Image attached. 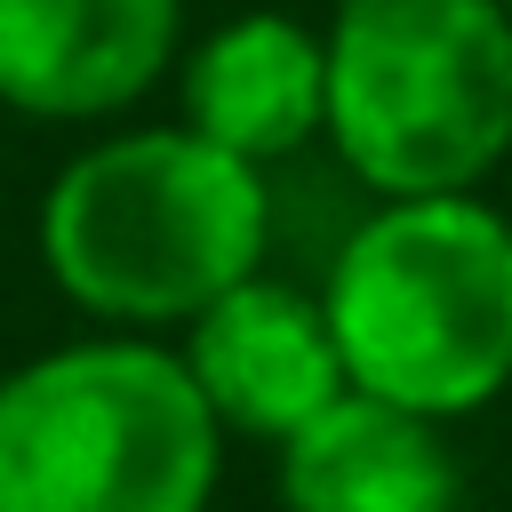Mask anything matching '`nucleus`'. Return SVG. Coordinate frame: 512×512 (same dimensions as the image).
<instances>
[{
	"label": "nucleus",
	"mask_w": 512,
	"mask_h": 512,
	"mask_svg": "<svg viewBox=\"0 0 512 512\" xmlns=\"http://www.w3.org/2000/svg\"><path fill=\"white\" fill-rule=\"evenodd\" d=\"M224 440L176 336L88 328L0 376V512H208Z\"/></svg>",
	"instance_id": "7ed1b4c3"
},
{
	"label": "nucleus",
	"mask_w": 512,
	"mask_h": 512,
	"mask_svg": "<svg viewBox=\"0 0 512 512\" xmlns=\"http://www.w3.org/2000/svg\"><path fill=\"white\" fill-rule=\"evenodd\" d=\"M48 288L128 336L192 328L272 256V168L208 144L184 120L88 136L32 208Z\"/></svg>",
	"instance_id": "f257e3e1"
},
{
	"label": "nucleus",
	"mask_w": 512,
	"mask_h": 512,
	"mask_svg": "<svg viewBox=\"0 0 512 512\" xmlns=\"http://www.w3.org/2000/svg\"><path fill=\"white\" fill-rule=\"evenodd\" d=\"M504 8H512V0H504Z\"/></svg>",
	"instance_id": "1a4fd4ad"
},
{
	"label": "nucleus",
	"mask_w": 512,
	"mask_h": 512,
	"mask_svg": "<svg viewBox=\"0 0 512 512\" xmlns=\"http://www.w3.org/2000/svg\"><path fill=\"white\" fill-rule=\"evenodd\" d=\"M176 352H184L200 400L216 408V424L232 440H264V448L296 440L320 408H336L352 392L320 288L280 280L272 264L248 272L240 288H224L192 328H176Z\"/></svg>",
	"instance_id": "39448f33"
},
{
	"label": "nucleus",
	"mask_w": 512,
	"mask_h": 512,
	"mask_svg": "<svg viewBox=\"0 0 512 512\" xmlns=\"http://www.w3.org/2000/svg\"><path fill=\"white\" fill-rule=\"evenodd\" d=\"M352 392L464 424L512 392V216L488 192L368 200L320 272Z\"/></svg>",
	"instance_id": "f03ea898"
},
{
	"label": "nucleus",
	"mask_w": 512,
	"mask_h": 512,
	"mask_svg": "<svg viewBox=\"0 0 512 512\" xmlns=\"http://www.w3.org/2000/svg\"><path fill=\"white\" fill-rule=\"evenodd\" d=\"M328 160L368 200L488 192V176L512 160V8L336 0Z\"/></svg>",
	"instance_id": "20e7f679"
},
{
	"label": "nucleus",
	"mask_w": 512,
	"mask_h": 512,
	"mask_svg": "<svg viewBox=\"0 0 512 512\" xmlns=\"http://www.w3.org/2000/svg\"><path fill=\"white\" fill-rule=\"evenodd\" d=\"M176 120L208 144L280 168L328 144V24L296 8H232L176 56Z\"/></svg>",
	"instance_id": "0eeeda50"
},
{
	"label": "nucleus",
	"mask_w": 512,
	"mask_h": 512,
	"mask_svg": "<svg viewBox=\"0 0 512 512\" xmlns=\"http://www.w3.org/2000/svg\"><path fill=\"white\" fill-rule=\"evenodd\" d=\"M184 56V0H0V112L48 128L128 120Z\"/></svg>",
	"instance_id": "423d86ee"
},
{
	"label": "nucleus",
	"mask_w": 512,
	"mask_h": 512,
	"mask_svg": "<svg viewBox=\"0 0 512 512\" xmlns=\"http://www.w3.org/2000/svg\"><path fill=\"white\" fill-rule=\"evenodd\" d=\"M272 496L280 512H456L464 464L448 424L376 392H344L272 448Z\"/></svg>",
	"instance_id": "6e6552de"
}]
</instances>
